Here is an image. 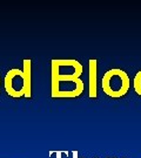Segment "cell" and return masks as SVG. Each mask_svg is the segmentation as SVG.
Masks as SVG:
<instances>
[{"label":"cell","instance_id":"3957f363","mask_svg":"<svg viewBox=\"0 0 141 158\" xmlns=\"http://www.w3.org/2000/svg\"><path fill=\"white\" fill-rule=\"evenodd\" d=\"M51 95L53 98H74L82 94L85 83L81 79L51 77Z\"/></svg>","mask_w":141,"mask_h":158},{"label":"cell","instance_id":"ba28073f","mask_svg":"<svg viewBox=\"0 0 141 158\" xmlns=\"http://www.w3.org/2000/svg\"><path fill=\"white\" fill-rule=\"evenodd\" d=\"M72 158H79V153H78V151H72Z\"/></svg>","mask_w":141,"mask_h":158},{"label":"cell","instance_id":"7a4b0ae2","mask_svg":"<svg viewBox=\"0 0 141 158\" xmlns=\"http://www.w3.org/2000/svg\"><path fill=\"white\" fill-rule=\"evenodd\" d=\"M101 87L106 95L113 98H119L125 96L130 90V80L125 70L113 68L104 74Z\"/></svg>","mask_w":141,"mask_h":158},{"label":"cell","instance_id":"6da1fadb","mask_svg":"<svg viewBox=\"0 0 141 158\" xmlns=\"http://www.w3.org/2000/svg\"><path fill=\"white\" fill-rule=\"evenodd\" d=\"M5 89L6 93L10 96L18 98L25 96L29 98L31 97V60L26 59L24 60V69L13 68L10 69L5 75Z\"/></svg>","mask_w":141,"mask_h":158},{"label":"cell","instance_id":"7c38bea8","mask_svg":"<svg viewBox=\"0 0 141 158\" xmlns=\"http://www.w3.org/2000/svg\"><path fill=\"white\" fill-rule=\"evenodd\" d=\"M82 158H85V157H82Z\"/></svg>","mask_w":141,"mask_h":158},{"label":"cell","instance_id":"30bf717a","mask_svg":"<svg viewBox=\"0 0 141 158\" xmlns=\"http://www.w3.org/2000/svg\"><path fill=\"white\" fill-rule=\"evenodd\" d=\"M122 158H127V157H122Z\"/></svg>","mask_w":141,"mask_h":158},{"label":"cell","instance_id":"8992f818","mask_svg":"<svg viewBox=\"0 0 141 158\" xmlns=\"http://www.w3.org/2000/svg\"><path fill=\"white\" fill-rule=\"evenodd\" d=\"M133 88H134V91L139 96H141V70H139L138 73L135 74L134 76V80H133Z\"/></svg>","mask_w":141,"mask_h":158},{"label":"cell","instance_id":"9c48e42d","mask_svg":"<svg viewBox=\"0 0 141 158\" xmlns=\"http://www.w3.org/2000/svg\"><path fill=\"white\" fill-rule=\"evenodd\" d=\"M106 158H114V157H106Z\"/></svg>","mask_w":141,"mask_h":158},{"label":"cell","instance_id":"277c9868","mask_svg":"<svg viewBox=\"0 0 141 158\" xmlns=\"http://www.w3.org/2000/svg\"><path fill=\"white\" fill-rule=\"evenodd\" d=\"M84 68L78 60L54 59L51 61V77H73L80 79Z\"/></svg>","mask_w":141,"mask_h":158},{"label":"cell","instance_id":"8fae6325","mask_svg":"<svg viewBox=\"0 0 141 158\" xmlns=\"http://www.w3.org/2000/svg\"><path fill=\"white\" fill-rule=\"evenodd\" d=\"M93 158H98V157H93Z\"/></svg>","mask_w":141,"mask_h":158},{"label":"cell","instance_id":"5b68a950","mask_svg":"<svg viewBox=\"0 0 141 158\" xmlns=\"http://www.w3.org/2000/svg\"><path fill=\"white\" fill-rule=\"evenodd\" d=\"M88 82H90V89H88V96L90 98H95L98 95V89H96V80H98V73H96V60L90 59L88 61Z\"/></svg>","mask_w":141,"mask_h":158},{"label":"cell","instance_id":"52a82bcc","mask_svg":"<svg viewBox=\"0 0 141 158\" xmlns=\"http://www.w3.org/2000/svg\"><path fill=\"white\" fill-rule=\"evenodd\" d=\"M55 155H56V158H62V155H66L67 156L68 152L67 151H55Z\"/></svg>","mask_w":141,"mask_h":158}]
</instances>
